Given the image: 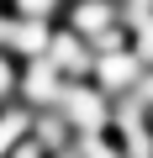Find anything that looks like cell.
<instances>
[{
  "label": "cell",
  "instance_id": "cell-1",
  "mask_svg": "<svg viewBox=\"0 0 153 158\" xmlns=\"http://www.w3.org/2000/svg\"><path fill=\"white\" fill-rule=\"evenodd\" d=\"M142 74H148V63L132 53V42L127 48H116V53H95V69H90V85H100L111 100H121V95H132L137 85H142Z\"/></svg>",
  "mask_w": 153,
  "mask_h": 158
},
{
  "label": "cell",
  "instance_id": "cell-2",
  "mask_svg": "<svg viewBox=\"0 0 153 158\" xmlns=\"http://www.w3.org/2000/svg\"><path fill=\"white\" fill-rule=\"evenodd\" d=\"M58 21L69 32H79L85 42H95L111 27H127V6H121V0H63V16Z\"/></svg>",
  "mask_w": 153,
  "mask_h": 158
},
{
  "label": "cell",
  "instance_id": "cell-3",
  "mask_svg": "<svg viewBox=\"0 0 153 158\" xmlns=\"http://www.w3.org/2000/svg\"><path fill=\"white\" fill-rule=\"evenodd\" d=\"M63 79H69V85H74V79H90V69H95V48L79 37V32H69L63 21L53 27V42H48V53H42Z\"/></svg>",
  "mask_w": 153,
  "mask_h": 158
},
{
  "label": "cell",
  "instance_id": "cell-4",
  "mask_svg": "<svg viewBox=\"0 0 153 158\" xmlns=\"http://www.w3.org/2000/svg\"><path fill=\"white\" fill-rule=\"evenodd\" d=\"M32 121H37V111L21 106V100H6V106H0V158H11L32 137Z\"/></svg>",
  "mask_w": 153,
  "mask_h": 158
},
{
  "label": "cell",
  "instance_id": "cell-5",
  "mask_svg": "<svg viewBox=\"0 0 153 158\" xmlns=\"http://www.w3.org/2000/svg\"><path fill=\"white\" fill-rule=\"evenodd\" d=\"M16 90H21V58L0 48V106L16 100Z\"/></svg>",
  "mask_w": 153,
  "mask_h": 158
},
{
  "label": "cell",
  "instance_id": "cell-6",
  "mask_svg": "<svg viewBox=\"0 0 153 158\" xmlns=\"http://www.w3.org/2000/svg\"><path fill=\"white\" fill-rule=\"evenodd\" d=\"M16 16H32V21H58L63 16V0H6Z\"/></svg>",
  "mask_w": 153,
  "mask_h": 158
},
{
  "label": "cell",
  "instance_id": "cell-7",
  "mask_svg": "<svg viewBox=\"0 0 153 158\" xmlns=\"http://www.w3.org/2000/svg\"><path fill=\"white\" fill-rule=\"evenodd\" d=\"M11 32H16V11L0 0V48H11Z\"/></svg>",
  "mask_w": 153,
  "mask_h": 158
}]
</instances>
